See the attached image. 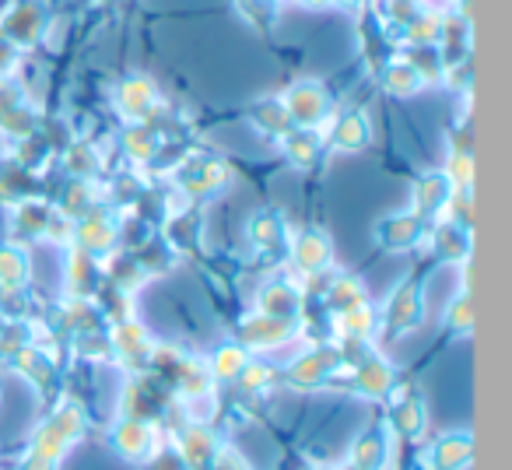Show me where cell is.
<instances>
[{"mask_svg":"<svg viewBox=\"0 0 512 470\" xmlns=\"http://www.w3.org/2000/svg\"><path fill=\"white\" fill-rule=\"evenodd\" d=\"M46 29H50V8L46 0H15L4 15H0V36L11 46H36L43 43Z\"/></svg>","mask_w":512,"mask_h":470,"instance_id":"1","label":"cell"},{"mask_svg":"<svg viewBox=\"0 0 512 470\" xmlns=\"http://www.w3.org/2000/svg\"><path fill=\"white\" fill-rule=\"evenodd\" d=\"M281 102H285V113H288V120H292V127H302V130L320 127L330 116V106H334L330 92L320 81H299V85H292L281 95Z\"/></svg>","mask_w":512,"mask_h":470,"instance_id":"2","label":"cell"},{"mask_svg":"<svg viewBox=\"0 0 512 470\" xmlns=\"http://www.w3.org/2000/svg\"><path fill=\"white\" fill-rule=\"evenodd\" d=\"M158 88L148 74H130L127 81H120L116 88V109H120L127 120H144V116L155 109Z\"/></svg>","mask_w":512,"mask_h":470,"instance_id":"3","label":"cell"},{"mask_svg":"<svg viewBox=\"0 0 512 470\" xmlns=\"http://www.w3.org/2000/svg\"><path fill=\"white\" fill-rule=\"evenodd\" d=\"M376 239L386 250H411L425 239V218L421 214H390L379 221Z\"/></svg>","mask_w":512,"mask_h":470,"instance_id":"4","label":"cell"},{"mask_svg":"<svg viewBox=\"0 0 512 470\" xmlns=\"http://www.w3.org/2000/svg\"><path fill=\"white\" fill-rule=\"evenodd\" d=\"M292 260H295V267H299L302 274L327 271L330 260H334V246H330L327 232H320V228H306V232L295 239Z\"/></svg>","mask_w":512,"mask_h":470,"instance_id":"5","label":"cell"},{"mask_svg":"<svg viewBox=\"0 0 512 470\" xmlns=\"http://www.w3.org/2000/svg\"><path fill=\"white\" fill-rule=\"evenodd\" d=\"M120 239V225H116L113 214L106 211H88L81 214V225H78V243L85 253H106L116 246Z\"/></svg>","mask_w":512,"mask_h":470,"instance_id":"6","label":"cell"},{"mask_svg":"<svg viewBox=\"0 0 512 470\" xmlns=\"http://www.w3.org/2000/svg\"><path fill=\"white\" fill-rule=\"evenodd\" d=\"M288 337H292V320H281V316L256 313L242 323V344L249 348H278Z\"/></svg>","mask_w":512,"mask_h":470,"instance_id":"7","label":"cell"},{"mask_svg":"<svg viewBox=\"0 0 512 470\" xmlns=\"http://www.w3.org/2000/svg\"><path fill=\"white\" fill-rule=\"evenodd\" d=\"M425 316V302H421V288L418 285H404L393 292L390 306H386V320L393 330H414Z\"/></svg>","mask_w":512,"mask_h":470,"instance_id":"8","label":"cell"},{"mask_svg":"<svg viewBox=\"0 0 512 470\" xmlns=\"http://www.w3.org/2000/svg\"><path fill=\"white\" fill-rule=\"evenodd\" d=\"M334 148L341 151H362L365 144L372 141V123L362 109H351V113H341L334 123V134H330Z\"/></svg>","mask_w":512,"mask_h":470,"instance_id":"9","label":"cell"},{"mask_svg":"<svg viewBox=\"0 0 512 470\" xmlns=\"http://www.w3.org/2000/svg\"><path fill=\"white\" fill-rule=\"evenodd\" d=\"M228 179V169L221 162H214V158H200V162H193L190 169H186L183 176V190L190 193V197H204V193H214L221 190Z\"/></svg>","mask_w":512,"mask_h":470,"instance_id":"10","label":"cell"},{"mask_svg":"<svg viewBox=\"0 0 512 470\" xmlns=\"http://www.w3.org/2000/svg\"><path fill=\"white\" fill-rule=\"evenodd\" d=\"M453 197V183L446 179V172H428V176L418 179V186H414V214H432L439 211L446 200Z\"/></svg>","mask_w":512,"mask_h":470,"instance_id":"11","label":"cell"},{"mask_svg":"<svg viewBox=\"0 0 512 470\" xmlns=\"http://www.w3.org/2000/svg\"><path fill=\"white\" fill-rule=\"evenodd\" d=\"M379 81H383L386 92L397 95V99H407V95H414V92H421V88H425L421 74L414 71V67L407 64L404 57H393L390 64H383V71H379Z\"/></svg>","mask_w":512,"mask_h":470,"instance_id":"12","label":"cell"},{"mask_svg":"<svg viewBox=\"0 0 512 470\" xmlns=\"http://www.w3.org/2000/svg\"><path fill=\"white\" fill-rule=\"evenodd\" d=\"M299 288L288 285V281H271V285L260 292V313L264 316H281V320H292L299 313Z\"/></svg>","mask_w":512,"mask_h":470,"instance_id":"13","label":"cell"},{"mask_svg":"<svg viewBox=\"0 0 512 470\" xmlns=\"http://www.w3.org/2000/svg\"><path fill=\"white\" fill-rule=\"evenodd\" d=\"M285 141V158L288 165H295V169H313L316 158H320V137H316V130H292V134L281 137Z\"/></svg>","mask_w":512,"mask_h":470,"instance_id":"14","label":"cell"},{"mask_svg":"<svg viewBox=\"0 0 512 470\" xmlns=\"http://www.w3.org/2000/svg\"><path fill=\"white\" fill-rule=\"evenodd\" d=\"M400 29H404V43L407 46H439V39H442V15H439V11L421 8L418 15H414L407 25H400Z\"/></svg>","mask_w":512,"mask_h":470,"instance_id":"15","label":"cell"},{"mask_svg":"<svg viewBox=\"0 0 512 470\" xmlns=\"http://www.w3.org/2000/svg\"><path fill=\"white\" fill-rule=\"evenodd\" d=\"M116 351L130 362H148L151 358V341H148V330L141 323L127 320L116 327Z\"/></svg>","mask_w":512,"mask_h":470,"instance_id":"16","label":"cell"},{"mask_svg":"<svg viewBox=\"0 0 512 470\" xmlns=\"http://www.w3.org/2000/svg\"><path fill=\"white\" fill-rule=\"evenodd\" d=\"M358 390L369 393V397H383L386 390L393 386V369L386 362H379V358H362L358 362V376H355Z\"/></svg>","mask_w":512,"mask_h":470,"instance_id":"17","label":"cell"},{"mask_svg":"<svg viewBox=\"0 0 512 470\" xmlns=\"http://www.w3.org/2000/svg\"><path fill=\"white\" fill-rule=\"evenodd\" d=\"M253 123H256V130H264V134H271V137L292 134V120H288L285 102H281V99L256 102V106H253Z\"/></svg>","mask_w":512,"mask_h":470,"instance_id":"18","label":"cell"},{"mask_svg":"<svg viewBox=\"0 0 512 470\" xmlns=\"http://www.w3.org/2000/svg\"><path fill=\"white\" fill-rule=\"evenodd\" d=\"M249 235L260 250H278L285 246V218L278 211H260L249 225Z\"/></svg>","mask_w":512,"mask_h":470,"instance_id":"19","label":"cell"},{"mask_svg":"<svg viewBox=\"0 0 512 470\" xmlns=\"http://www.w3.org/2000/svg\"><path fill=\"white\" fill-rule=\"evenodd\" d=\"M432 246H435V253H439L442 260H453V264H456V260H463L470 253V232L449 221V225L435 228Z\"/></svg>","mask_w":512,"mask_h":470,"instance_id":"20","label":"cell"},{"mask_svg":"<svg viewBox=\"0 0 512 470\" xmlns=\"http://www.w3.org/2000/svg\"><path fill=\"white\" fill-rule=\"evenodd\" d=\"M337 365V355L334 351H309V355H302L299 362H295V369H292V379L299 386H309V383H320L323 376H327L330 369Z\"/></svg>","mask_w":512,"mask_h":470,"instance_id":"21","label":"cell"},{"mask_svg":"<svg viewBox=\"0 0 512 470\" xmlns=\"http://www.w3.org/2000/svg\"><path fill=\"white\" fill-rule=\"evenodd\" d=\"M369 295H365L362 281L358 278H337L327 292V302L334 313H348V309H358V306H369Z\"/></svg>","mask_w":512,"mask_h":470,"instance_id":"22","label":"cell"},{"mask_svg":"<svg viewBox=\"0 0 512 470\" xmlns=\"http://www.w3.org/2000/svg\"><path fill=\"white\" fill-rule=\"evenodd\" d=\"M235 11H239L253 29H271L281 15V0H235Z\"/></svg>","mask_w":512,"mask_h":470,"instance_id":"23","label":"cell"},{"mask_svg":"<svg viewBox=\"0 0 512 470\" xmlns=\"http://www.w3.org/2000/svg\"><path fill=\"white\" fill-rule=\"evenodd\" d=\"M29 257L18 246H0V285H25Z\"/></svg>","mask_w":512,"mask_h":470,"instance_id":"24","label":"cell"},{"mask_svg":"<svg viewBox=\"0 0 512 470\" xmlns=\"http://www.w3.org/2000/svg\"><path fill=\"white\" fill-rule=\"evenodd\" d=\"M470 460V439L467 435H446V439L435 446V467L439 470H453L456 463Z\"/></svg>","mask_w":512,"mask_h":470,"instance_id":"25","label":"cell"},{"mask_svg":"<svg viewBox=\"0 0 512 470\" xmlns=\"http://www.w3.org/2000/svg\"><path fill=\"white\" fill-rule=\"evenodd\" d=\"M116 446H120L127 456H141L144 449L151 446L148 425H141V421H123V425L116 428Z\"/></svg>","mask_w":512,"mask_h":470,"instance_id":"26","label":"cell"},{"mask_svg":"<svg viewBox=\"0 0 512 470\" xmlns=\"http://www.w3.org/2000/svg\"><path fill=\"white\" fill-rule=\"evenodd\" d=\"M123 148H127V155L134 158V162H148V158H155L158 151V137L151 134L148 127H130L127 134H123Z\"/></svg>","mask_w":512,"mask_h":470,"instance_id":"27","label":"cell"},{"mask_svg":"<svg viewBox=\"0 0 512 470\" xmlns=\"http://www.w3.org/2000/svg\"><path fill=\"white\" fill-rule=\"evenodd\" d=\"M246 362H249L246 348H239V344H225V348H218V355H214L211 369H214V376H218V379H235Z\"/></svg>","mask_w":512,"mask_h":470,"instance_id":"28","label":"cell"},{"mask_svg":"<svg viewBox=\"0 0 512 470\" xmlns=\"http://www.w3.org/2000/svg\"><path fill=\"white\" fill-rule=\"evenodd\" d=\"M446 179L453 183V190H470L474 183V155H449V172Z\"/></svg>","mask_w":512,"mask_h":470,"instance_id":"29","label":"cell"},{"mask_svg":"<svg viewBox=\"0 0 512 470\" xmlns=\"http://www.w3.org/2000/svg\"><path fill=\"white\" fill-rule=\"evenodd\" d=\"M379 460H383V439H379V435H362V439H358V449H355V467L372 470Z\"/></svg>","mask_w":512,"mask_h":470,"instance_id":"30","label":"cell"},{"mask_svg":"<svg viewBox=\"0 0 512 470\" xmlns=\"http://www.w3.org/2000/svg\"><path fill=\"white\" fill-rule=\"evenodd\" d=\"M446 323H449L453 330H460V334H470V327H474V309H470V299H467V295H460V299L449 302Z\"/></svg>","mask_w":512,"mask_h":470,"instance_id":"31","label":"cell"},{"mask_svg":"<svg viewBox=\"0 0 512 470\" xmlns=\"http://www.w3.org/2000/svg\"><path fill=\"white\" fill-rule=\"evenodd\" d=\"M95 151L92 144H74L71 151H67V169L74 172V176H88V172H95Z\"/></svg>","mask_w":512,"mask_h":470,"instance_id":"32","label":"cell"},{"mask_svg":"<svg viewBox=\"0 0 512 470\" xmlns=\"http://www.w3.org/2000/svg\"><path fill=\"white\" fill-rule=\"evenodd\" d=\"M421 421H425V414H421V407L414 404H404V407H397V425H400V432H407V435H414L421 428Z\"/></svg>","mask_w":512,"mask_h":470,"instance_id":"33","label":"cell"},{"mask_svg":"<svg viewBox=\"0 0 512 470\" xmlns=\"http://www.w3.org/2000/svg\"><path fill=\"white\" fill-rule=\"evenodd\" d=\"M18 46H11L8 39L0 36V78H8V74L18 71Z\"/></svg>","mask_w":512,"mask_h":470,"instance_id":"34","label":"cell"},{"mask_svg":"<svg viewBox=\"0 0 512 470\" xmlns=\"http://www.w3.org/2000/svg\"><path fill=\"white\" fill-rule=\"evenodd\" d=\"M330 4H337V8H344V11H362L369 0H330Z\"/></svg>","mask_w":512,"mask_h":470,"instance_id":"35","label":"cell"},{"mask_svg":"<svg viewBox=\"0 0 512 470\" xmlns=\"http://www.w3.org/2000/svg\"><path fill=\"white\" fill-rule=\"evenodd\" d=\"M292 4H299V8H327L330 0H292Z\"/></svg>","mask_w":512,"mask_h":470,"instance_id":"36","label":"cell"},{"mask_svg":"<svg viewBox=\"0 0 512 470\" xmlns=\"http://www.w3.org/2000/svg\"><path fill=\"white\" fill-rule=\"evenodd\" d=\"M4 330H8V316H0V334H4Z\"/></svg>","mask_w":512,"mask_h":470,"instance_id":"37","label":"cell"}]
</instances>
